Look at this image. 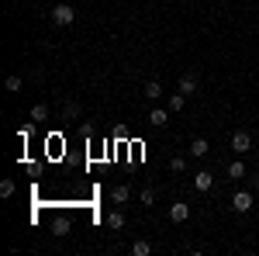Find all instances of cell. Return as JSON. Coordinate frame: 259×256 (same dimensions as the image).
<instances>
[{"mask_svg": "<svg viewBox=\"0 0 259 256\" xmlns=\"http://www.w3.org/2000/svg\"><path fill=\"white\" fill-rule=\"evenodd\" d=\"M52 21H56L59 28L73 24V21H76V7H73V4H66V0H59V4L52 7Z\"/></svg>", "mask_w": 259, "mask_h": 256, "instance_id": "1", "label": "cell"}, {"mask_svg": "<svg viewBox=\"0 0 259 256\" xmlns=\"http://www.w3.org/2000/svg\"><path fill=\"white\" fill-rule=\"evenodd\" d=\"M252 204H256V191H239V194L232 197V208L245 215V211H252Z\"/></svg>", "mask_w": 259, "mask_h": 256, "instance_id": "2", "label": "cell"}, {"mask_svg": "<svg viewBox=\"0 0 259 256\" xmlns=\"http://www.w3.org/2000/svg\"><path fill=\"white\" fill-rule=\"evenodd\" d=\"M232 149H235V153H239V156H245V153H249V149H252V135H249V132H235V135H232Z\"/></svg>", "mask_w": 259, "mask_h": 256, "instance_id": "3", "label": "cell"}, {"mask_svg": "<svg viewBox=\"0 0 259 256\" xmlns=\"http://www.w3.org/2000/svg\"><path fill=\"white\" fill-rule=\"evenodd\" d=\"M169 115H173L169 107H152L149 111V125L152 128H162V125H169Z\"/></svg>", "mask_w": 259, "mask_h": 256, "instance_id": "4", "label": "cell"}, {"mask_svg": "<svg viewBox=\"0 0 259 256\" xmlns=\"http://www.w3.org/2000/svg\"><path fill=\"white\" fill-rule=\"evenodd\" d=\"M169 218H173L177 225H183V222L190 218V204H183V201H177V204H169Z\"/></svg>", "mask_w": 259, "mask_h": 256, "instance_id": "5", "label": "cell"}, {"mask_svg": "<svg viewBox=\"0 0 259 256\" xmlns=\"http://www.w3.org/2000/svg\"><path fill=\"white\" fill-rule=\"evenodd\" d=\"M177 90H180V94H187V97H190V94H197V77H194V73H183L180 83H177Z\"/></svg>", "mask_w": 259, "mask_h": 256, "instance_id": "6", "label": "cell"}, {"mask_svg": "<svg viewBox=\"0 0 259 256\" xmlns=\"http://www.w3.org/2000/svg\"><path fill=\"white\" fill-rule=\"evenodd\" d=\"M207 153H211V142H207V138H194V142H190V156H194V159H204V156H207Z\"/></svg>", "mask_w": 259, "mask_h": 256, "instance_id": "7", "label": "cell"}, {"mask_svg": "<svg viewBox=\"0 0 259 256\" xmlns=\"http://www.w3.org/2000/svg\"><path fill=\"white\" fill-rule=\"evenodd\" d=\"M194 187H197V191H211V187H214V173H211V170H200L197 177H194Z\"/></svg>", "mask_w": 259, "mask_h": 256, "instance_id": "8", "label": "cell"}, {"mask_svg": "<svg viewBox=\"0 0 259 256\" xmlns=\"http://www.w3.org/2000/svg\"><path fill=\"white\" fill-rule=\"evenodd\" d=\"M128 197H132V191H128L124 184H118V187H111V201H114V204H128Z\"/></svg>", "mask_w": 259, "mask_h": 256, "instance_id": "9", "label": "cell"}, {"mask_svg": "<svg viewBox=\"0 0 259 256\" xmlns=\"http://www.w3.org/2000/svg\"><path fill=\"white\" fill-rule=\"evenodd\" d=\"M142 94H145V97H149V100H159V97H162V83H159V80H149Z\"/></svg>", "mask_w": 259, "mask_h": 256, "instance_id": "10", "label": "cell"}, {"mask_svg": "<svg viewBox=\"0 0 259 256\" xmlns=\"http://www.w3.org/2000/svg\"><path fill=\"white\" fill-rule=\"evenodd\" d=\"M228 177H232V180L249 177V170H245V163H242V159H235V163H228Z\"/></svg>", "mask_w": 259, "mask_h": 256, "instance_id": "11", "label": "cell"}, {"mask_svg": "<svg viewBox=\"0 0 259 256\" xmlns=\"http://www.w3.org/2000/svg\"><path fill=\"white\" fill-rule=\"evenodd\" d=\"M166 107H169V111H173V115H177V111H183V107H187V94H180V90H177V94H173V97L166 100Z\"/></svg>", "mask_w": 259, "mask_h": 256, "instance_id": "12", "label": "cell"}, {"mask_svg": "<svg viewBox=\"0 0 259 256\" xmlns=\"http://www.w3.org/2000/svg\"><path fill=\"white\" fill-rule=\"evenodd\" d=\"M41 121H49V104H35L31 107V125H41Z\"/></svg>", "mask_w": 259, "mask_h": 256, "instance_id": "13", "label": "cell"}, {"mask_svg": "<svg viewBox=\"0 0 259 256\" xmlns=\"http://www.w3.org/2000/svg\"><path fill=\"white\" fill-rule=\"evenodd\" d=\"M149 253H152V246H149L145 239H135V242H132V256H149Z\"/></svg>", "mask_w": 259, "mask_h": 256, "instance_id": "14", "label": "cell"}, {"mask_svg": "<svg viewBox=\"0 0 259 256\" xmlns=\"http://www.w3.org/2000/svg\"><path fill=\"white\" fill-rule=\"evenodd\" d=\"M14 191H18V187H14V180H11V177L0 180V197H4V201H7V197H14Z\"/></svg>", "mask_w": 259, "mask_h": 256, "instance_id": "15", "label": "cell"}, {"mask_svg": "<svg viewBox=\"0 0 259 256\" xmlns=\"http://www.w3.org/2000/svg\"><path fill=\"white\" fill-rule=\"evenodd\" d=\"M66 232H69V218H56V222H52V236H66Z\"/></svg>", "mask_w": 259, "mask_h": 256, "instance_id": "16", "label": "cell"}, {"mask_svg": "<svg viewBox=\"0 0 259 256\" xmlns=\"http://www.w3.org/2000/svg\"><path fill=\"white\" fill-rule=\"evenodd\" d=\"M107 229H124V211H111L107 215Z\"/></svg>", "mask_w": 259, "mask_h": 256, "instance_id": "17", "label": "cell"}, {"mask_svg": "<svg viewBox=\"0 0 259 256\" xmlns=\"http://www.w3.org/2000/svg\"><path fill=\"white\" fill-rule=\"evenodd\" d=\"M169 170H173V173H183V170H187V156H173L169 159Z\"/></svg>", "mask_w": 259, "mask_h": 256, "instance_id": "18", "label": "cell"}, {"mask_svg": "<svg viewBox=\"0 0 259 256\" xmlns=\"http://www.w3.org/2000/svg\"><path fill=\"white\" fill-rule=\"evenodd\" d=\"M62 118H66V121L80 118V104H66V111H62Z\"/></svg>", "mask_w": 259, "mask_h": 256, "instance_id": "19", "label": "cell"}, {"mask_svg": "<svg viewBox=\"0 0 259 256\" xmlns=\"http://www.w3.org/2000/svg\"><path fill=\"white\" fill-rule=\"evenodd\" d=\"M4 87H7V90H11V94H14V90H21V77H18V73H11V77H7V83H4Z\"/></svg>", "mask_w": 259, "mask_h": 256, "instance_id": "20", "label": "cell"}, {"mask_svg": "<svg viewBox=\"0 0 259 256\" xmlns=\"http://www.w3.org/2000/svg\"><path fill=\"white\" fill-rule=\"evenodd\" d=\"M139 197H142V204H152V201H156V191H152V187H145Z\"/></svg>", "mask_w": 259, "mask_h": 256, "instance_id": "21", "label": "cell"}, {"mask_svg": "<svg viewBox=\"0 0 259 256\" xmlns=\"http://www.w3.org/2000/svg\"><path fill=\"white\" fill-rule=\"evenodd\" d=\"M249 184H252V191H259V173H249Z\"/></svg>", "mask_w": 259, "mask_h": 256, "instance_id": "22", "label": "cell"}, {"mask_svg": "<svg viewBox=\"0 0 259 256\" xmlns=\"http://www.w3.org/2000/svg\"><path fill=\"white\" fill-rule=\"evenodd\" d=\"M256 135H259V128H256Z\"/></svg>", "mask_w": 259, "mask_h": 256, "instance_id": "23", "label": "cell"}]
</instances>
